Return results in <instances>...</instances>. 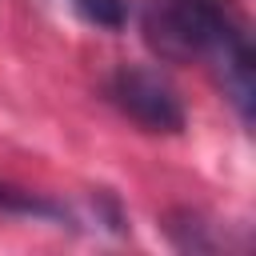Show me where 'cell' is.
I'll use <instances>...</instances> for the list:
<instances>
[{
	"instance_id": "obj_1",
	"label": "cell",
	"mask_w": 256,
	"mask_h": 256,
	"mask_svg": "<svg viewBox=\"0 0 256 256\" xmlns=\"http://www.w3.org/2000/svg\"><path fill=\"white\" fill-rule=\"evenodd\" d=\"M144 40L164 60H208L236 116L256 112V48L236 0H148Z\"/></svg>"
},
{
	"instance_id": "obj_2",
	"label": "cell",
	"mask_w": 256,
	"mask_h": 256,
	"mask_svg": "<svg viewBox=\"0 0 256 256\" xmlns=\"http://www.w3.org/2000/svg\"><path fill=\"white\" fill-rule=\"evenodd\" d=\"M108 100L132 124H140L144 132H156V136H176L188 124V112H184V100L176 96V88L160 72L140 68V64H124L108 76Z\"/></svg>"
},
{
	"instance_id": "obj_3",
	"label": "cell",
	"mask_w": 256,
	"mask_h": 256,
	"mask_svg": "<svg viewBox=\"0 0 256 256\" xmlns=\"http://www.w3.org/2000/svg\"><path fill=\"white\" fill-rule=\"evenodd\" d=\"M0 212H12V216H36V220H64L68 212L36 192H24L16 184H4L0 180Z\"/></svg>"
},
{
	"instance_id": "obj_4",
	"label": "cell",
	"mask_w": 256,
	"mask_h": 256,
	"mask_svg": "<svg viewBox=\"0 0 256 256\" xmlns=\"http://www.w3.org/2000/svg\"><path fill=\"white\" fill-rule=\"evenodd\" d=\"M164 232H168V240H172L180 252H212V248H216V236H208V224H204L196 212H176V216H168Z\"/></svg>"
},
{
	"instance_id": "obj_5",
	"label": "cell",
	"mask_w": 256,
	"mask_h": 256,
	"mask_svg": "<svg viewBox=\"0 0 256 256\" xmlns=\"http://www.w3.org/2000/svg\"><path fill=\"white\" fill-rule=\"evenodd\" d=\"M72 8H76V16L84 24L104 28V32H120L128 24V16H132L128 0H72Z\"/></svg>"
}]
</instances>
